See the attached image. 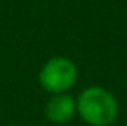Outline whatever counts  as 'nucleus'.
<instances>
[{
  "label": "nucleus",
  "instance_id": "nucleus-3",
  "mask_svg": "<svg viewBox=\"0 0 127 126\" xmlns=\"http://www.w3.org/2000/svg\"><path fill=\"white\" fill-rule=\"evenodd\" d=\"M76 112V99L72 95L66 94H53L45 107V115L52 123L64 125L74 118Z\"/></svg>",
  "mask_w": 127,
  "mask_h": 126
},
{
  "label": "nucleus",
  "instance_id": "nucleus-2",
  "mask_svg": "<svg viewBox=\"0 0 127 126\" xmlns=\"http://www.w3.org/2000/svg\"><path fill=\"white\" fill-rule=\"evenodd\" d=\"M77 81V66L66 57H53L42 66L39 82L47 92L63 94L68 92Z\"/></svg>",
  "mask_w": 127,
  "mask_h": 126
},
{
  "label": "nucleus",
  "instance_id": "nucleus-1",
  "mask_svg": "<svg viewBox=\"0 0 127 126\" xmlns=\"http://www.w3.org/2000/svg\"><path fill=\"white\" fill-rule=\"evenodd\" d=\"M76 112L90 126H109L118 118L119 105L108 89L92 86L76 99Z\"/></svg>",
  "mask_w": 127,
  "mask_h": 126
}]
</instances>
